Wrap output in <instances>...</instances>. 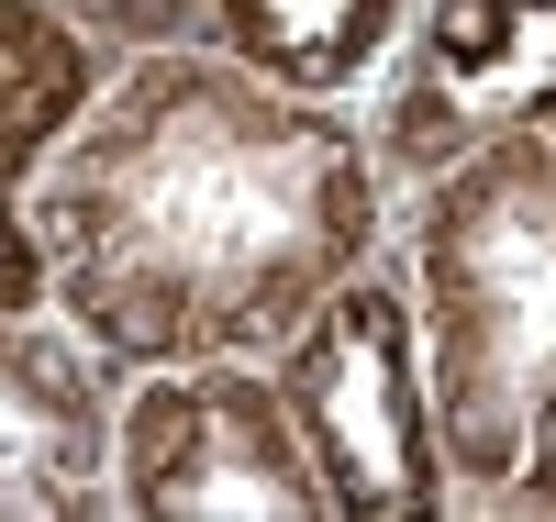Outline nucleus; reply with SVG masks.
<instances>
[{
  "label": "nucleus",
  "mask_w": 556,
  "mask_h": 522,
  "mask_svg": "<svg viewBox=\"0 0 556 522\" xmlns=\"http://www.w3.org/2000/svg\"><path fill=\"white\" fill-rule=\"evenodd\" d=\"M101 56H156V44H212V0H56Z\"/></svg>",
  "instance_id": "9"
},
{
  "label": "nucleus",
  "mask_w": 556,
  "mask_h": 522,
  "mask_svg": "<svg viewBox=\"0 0 556 522\" xmlns=\"http://www.w3.org/2000/svg\"><path fill=\"white\" fill-rule=\"evenodd\" d=\"M456 522H556V123L401 189Z\"/></svg>",
  "instance_id": "2"
},
{
  "label": "nucleus",
  "mask_w": 556,
  "mask_h": 522,
  "mask_svg": "<svg viewBox=\"0 0 556 522\" xmlns=\"http://www.w3.org/2000/svg\"><path fill=\"white\" fill-rule=\"evenodd\" d=\"M123 367L45 311H0V522H123Z\"/></svg>",
  "instance_id": "6"
},
{
  "label": "nucleus",
  "mask_w": 556,
  "mask_h": 522,
  "mask_svg": "<svg viewBox=\"0 0 556 522\" xmlns=\"http://www.w3.org/2000/svg\"><path fill=\"white\" fill-rule=\"evenodd\" d=\"M367 145L390 189L556 123V0H412L390 67L367 78Z\"/></svg>",
  "instance_id": "5"
},
{
  "label": "nucleus",
  "mask_w": 556,
  "mask_h": 522,
  "mask_svg": "<svg viewBox=\"0 0 556 522\" xmlns=\"http://www.w3.org/2000/svg\"><path fill=\"white\" fill-rule=\"evenodd\" d=\"M56 311L123 378L278 356L390 245L401 189L356 101H301L223 44H156L101 78L34 178Z\"/></svg>",
  "instance_id": "1"
},
{
  "label": "nucleus",
  "mask_w": 556,
  "mask_h": 522,
  "mask_svg": "<svg viewBox=\"0 0 556 522\" xmlns=\"http://www.w3.org/2000/svg\"><path fill=\"white\" fill-rule=\"evenodd\" d=\"M267 367L290 390V422L323 467L334 522H456L434 378H424V301H412L401 245L367 256Z\"/></svg>",
  "instance_id": "3"
},
{
  "label": "nucleus",
  "mask_w": 556,
  "mask_h": 522,
  "mask_svg": "<svg viewBox=\"0 0 556 522\" xmlns=\"http://www.w3.org/2000/svg\"><path fill=\"white\" fill-rule=\"evenodd\" d=\"M123 522H334L323 467L267 356H201L123 378Z\"/></svg>",
  "instance_id": "4"
},
{
  "label": "nucleus",
  "mask_w": 556,
  "mask_h": 522,
  "mask_svg": "<svg viewBox=\"0 0 556 522\" xmlns=\"http://www.w3.org/2000/svg\"><path fill=\"white\" fill-rule=\"evenodd\" d=\"M101 78H112V56L56 12V0H0V311H45L56 301L34 178L56 167L78 112L101 101Z\"/></svg>",
  "instance_id": "7"
},
{
  "label": "nucleus",
  "mask_w": 556,
  "mask_h": 522,
  "mask_svg": "<svg viewBox=\"0 0 556 522\" xmlns=\"http://www.w3.org/2000/svg\"><path fill=\"white\" fill-rule=\"evenodd\" d=\"M412 0H212V44L301 101H367Z\"/></svg>",
  "instance_id": "8"
}]
</instances>
